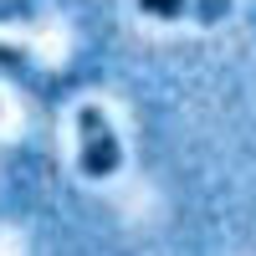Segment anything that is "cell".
<instances>
[{
    "mask_svg": "<svg viewBox=\"0 0 256 256\" xmlns=\"http://www.w3.org/2000/svg\"><path fill=\"white\" fill-rule=\"evenodd\" d=\"M230 10V0H190V16H200V20H220Z\"/></svg>",
    "mask_w": 256,
    "mask_h": 256,
    "instance_id": "obj_3",
    "label": "cell"
},
{
    "mask_svg": "<svg viewBox=\"0 0 256 256\" xmlns=\"http://www.w3.org/2000/svg\"><path fill=\"white\" fill-rule=\"evenodd\" d=\"M138 10L154 20H180V16H190V0H138Z\"/></svg>",
    "mask_w": 256,
    "mask_h": 256,
    "instance_id": "obj_2",
    "label": "cell"
},
{
    "mask_svg": "<svg viewBox=\"0 0 256 256\" xmlns=\"http://www.w3.org/2000/svg\"><path fill=\"white\" fill-rule=\"evenodd\" d=\"M118 159H123V148L113 138L108 118H102V108H82L77 113V164H82V174L88 180H108L118 169Z\"/></svg>",
    "mask_w": 256,
    "mask_h": 256,
    "instance_id": "obj_1",
    "label": "cell"
}]
</instances>
